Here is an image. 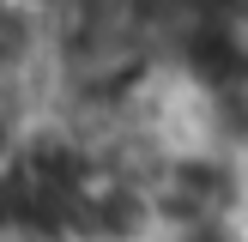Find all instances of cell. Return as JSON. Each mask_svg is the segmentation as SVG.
Returning <instances> with one entry per match:
<instances>
[{"mask_svg":"<svg viewBox=\"0 0 248 242\" xmlns=\"http://www.w3.org/2000/svg\"><path fill=\"white\" fill-rule=\"evenodd\" d=\"M31 55V18H24L12 0H0V67H12V60Z\"/></svg>","mask_w":248,"mask_h":242,"instance_id":"3","label":"cell"},{"mask_svg":"<svg viewBox=\"0 0 248 242\" xmlns=\"http://www.w3.org/2000/svg\"><path fill=\"white\" fill-rule=\"evenodd\" d=\"M212 103H218V121H224V133H236V139L248 145V67L236 73V79H224L212 91Z\"/></svg>","mask_w":248,"mask_h":242,"instance_id":"2","label":"cell"},{"mask_svg":"<svg viewBox=\"0 0 248 242\" xmlns=\"http://www.w3.org/2000/svg\"><path fill=\"white\" fill-rule=\"evenodd\" d=\"M236 6H248V0H236Z\"/></svg>","mask_w":248,"mask_h":242,"instance_id":"4","label":"cell"},{"mask_svg":"<svg viewBox=\"0 0 248 242\" xmlns=\"http://www.w3.org/2000/svg\"><path fill=\"white\" fill-rule=\"evenodd\" d=\"M157 206V224H176L182 236L194 230H224L242 206V176L224 164V157H206V151H182L164 157V164L145 176Z\"/></svg>","mask_w":248,"mask_h":242,"instance_id":"1","label":"cell"}]
</instances>
